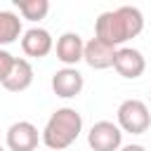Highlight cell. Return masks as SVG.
<instances>
[{"instance_id":"cell-1","label":"cell","mask_w":151,"mask_h":151,"mask_svg":"<svg viewBox=\"0 0 151 151\" xmlns=\"http://www.w3.org/2000/svg\"><path fill=\"white\" fill-rule=\"evenodd\" d=\"M142 31H144V14L139 7H132V5L101 12L94 21V38H99L101 42L116 50L127 40L137 38Z\"/></svg>"},{"instance_id":"cell-2","label":"cell","mask_w":151,"mask_h":151,"mask_svg":"<svg viewBox=\"0 0 151 151\" xmlns=\"http://www.w3.org/2000/svg\"><path fill=\"white\" fill-rule=\"evenodd\" d=\"M80 132H83V116L71 106H61L47 118L40 139L47 146V151H64L80 137Z\"/></svg>"},{"instance_id":"cell-3","label":"cell","mask_w":151,"mask_h":151,"mask_svg":"<svg viewBox=\"0 0 151 151\" xmlns=\"http://www.w3.org/2000/svg\"><path fill=\"white\" fill-rule=\"evenodd\" d=\"M118 127L120 132H130V134H144L151 125V109L142 101V99H125L118 111Z\"/></svg>"},{"instance_id":"cell-4","label":"cell","mask_w":151,"mask_h":151,"mask_svg":"<svg viewBox=\"0 0 151 151\" xmlns=\"http://www.w3.org/2000/svg\"><path fill=\"white\" fill-rule=\"evenodd\" d=\"M87 144L92 151H118L123 146V132L111 120H97L87 132Z\"/></svg>"},{"instance_id":"cell-5","label":"cell","mask_w":151,"mask_h":151,"mask_svg":"<svg viewBox=\"0 0 151 151\" xmlns=\"http://www.w3.org/2000/svg\"><path fill=\"white\" fill-rule=\"evenodd\" d=\"M38 142H40V134L31 120H17L7 127L5 144L9 151H35Z\"/></svg>"},{"instance_id":"cell-6","label":"cell","mask_w":151,"mask_h":151,"mask_svg":"<svg viewBox=\"0 0 151 151\" xmlns=\"http://www.w3.org/2000/svg\"><path fill=\"white\" fill-rule=\"evenodd\" d=\"M21 50L26 57H33V59H42L47 57L52 50H54V40H52V33L47 28H40V26H33L28 31L21 33Z\"/></svg>"},{"instance_id":"cell-7","label":"cell","mask_w":151,"mask_h":151,"mask_svg":"<svg viewBox=\"0 0 151 151\" xmlns=\"http://www.w3.org/2000/svg\"><path fill=\"white\" fill-rule=\"evenodd\" d=\"M83 87H85V78H83V73H80L78 68L64 66V68L54 71V76H52V90H54V94L61 97V99H73V97H78V94L83 92Z\"/></svg>"},{"instance_id":"cell-8","label":"cell","mask_w":151,"mask_h":151,"mask_svg":"<svg viewBox=\"0 0 151 151\" xmlns=\"http://www.w3.org/2000/svg\"><path fill=\"white\" fill-rule=\"evenodd\" d=\"M113 68L118 71V76H123L127 80H134V78H139L144 73L146 59L134 47H118L116 50V57H113Z\"/></svg>"},{"instance_id":"cell-9","label":"cell","mask_w":151,"mask_h":151,"mask_svg":"<svg viewBox=\"0 0 151 151\" xmlns=\"http://www.w3.org/2000/svg\"><path fill=\"white\" fill-rule=\"evenodd\" d=\"M83 50H85V40L78 33H73V31L61 33L57 38V45H54L57 59L64 66H71V68H76V64L83 61Z\"/></svg>"},{"instance_id":"cell-10","label":"cell","mask_w":151,"mask_h":151,"mask_svg":"<svg viewBox=\"0 0 151 151\" xmlns=\"http://www.w3.org/2000/svg\"><path fill=\"white\" fill-rule=\"evenodd\" d=\"M113 57H116V47L101 42L99 38H90V40L85 42L83 61H85L90 68H97V71L111 68V66H113Z\"/></svg>"},{"instance_id":"cell-11","label":"cell","mask_w":151,"mask_h":151,"mask_svg":"<svg viewBox=\"0 0 151 151\" xmlns=\"http://www.w3.org/2000/svg\"><path fill=\"white\" fill-rule=\"evenodd\" d=\"M31 83H33V66H31V61L17 57L9 76L2 80V87L9 90V92H24V90L31 87Z\"/></svg>"},{"instance_id":"cell-12","label":"cell","mask_w":151,"mask_h":151,"mask_svg":"<svg viewBox=\"0 0 151 151\" xmlns=\"http://www.w3.org/2000/svg\"><path fill=\"white\" fill-rule=\"evenodd\" d=\"M21 35V19L9 9H0V50Z\"/></svg>"},{"instance_id":"cell-13","label":"cell","mask_w":151,"mask_h":151,"mask_svg":"<svg viewBox=\"0 0 151 151\" xmlns=\"http://www.w3.org/2000/svg\"><path fill=\"white\" fill-rule=\"evenodd\" d=\"M14 7L28 21H40L50 12V2L47 0H14Z\"/></svg>"},{"instance_id":"cell-14","label":"cell","mask_w":151,"mask_h":151,"mask_svg":"<svg viewBox=\"0 0 151 151\" xmlns=\"http://www.w3.org/2000/svg\"><path fill=\"white\" fill-rule=\"evenodd\" d=\"M14 59H17V57H12L7 50H0V83L9 76V71H12V66H14Z\"/></svg>"},{"instance_id":"cell-15","label":"cell","mask_w":151,"mask_h":151,"mask_svg":"<svg viewBox=\"0 0 151 151\" xmlns=\"http://www.w3.org/2000/svg\"><path fill=\"white\" fill-rule=\"evenodd\" d=\"M118 151H146V146H142V144H127V146H120Z\"/></svg>"},{"instance_id":"cell-16","label":"cell","mask_w":151,"mask_h":151,"mask_svg":"<svg viewBox=\"0 0 151 151\" xmlns=\"http://www.w3.org/2000/svg\"><path fill=\"white\" fill-rule=\"evenodd\" d=\"M0 151H5V149H2V144H0Z\"/></svg>"}]
</instances>
